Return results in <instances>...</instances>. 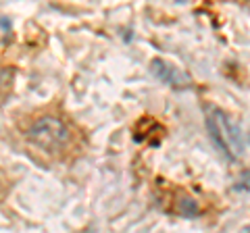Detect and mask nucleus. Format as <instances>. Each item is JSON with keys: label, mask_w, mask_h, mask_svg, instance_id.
<instances>
[{"label": "nucleus", "mask_w": 250, "mask_h": 233, "mask_svg": "<svg viewBox=\"0 0 250 233\" xmlns=\"http://www.w3.org/2000/svg\"><path fill=\"white\" fill-rule=\"evenodd\" d=\"M29 142H34L38 148L48 150V152H57L61 148H65L71 139L69 127L62 123L59 116H42L38 119L34 125L27 131Z\"/></svg>", "instance_id": "nucleus-2"}, {"label": "nucleus", "mask_w": 250, "mask_h": 233, "mask_svg": "<svg viewBox=\"0 0 250 233\" xmlns=\"http://www.w3.org/2000/svg\"><path fill=\"white\" fill-rule=\"evenodd\" d=\"M179 213H182L184 216L198 214V202L192 200V198H182V202H179Z\"/></svg>", "instance_id": "nucleus-4"}, {"label": "nucleus", "mask_w": 250, "mask_h": 233, "mask_svg": "<svg viewBox=\"0 0 250 233\" xmlns=\"http://www.w3.org/2000/svg\"><path fill=\"white\" fill-rule=\"evenodd\" d=\"M236 190L250 192V171H246V173H242V177H240L238 183H236Z\"/></svg>", "instance_id": "nucleus-5"}, {"label": "nucleus", "mask_w": 250, "mask_h": 233, "mask_svg": "<svg viewBox=\"0 0 250 233\" xmlns=\"http://www.w3.org/2000/svg\"><path fill=\"white\" fill-rule=\"evenodd\" d=\"M207 129L213 142L223 150V154L231 160L240 158L244 154V139H242V131L238 123L225 115L221 108L208 106L207 108Z\"/></svg>", "instance_id": "nucleus-1"}, {"label": "nucleus", "mask_w": 250, "mask_h": 233, "mask_svg": "<svg viewBox=\"0 0 250 233\" xmlns=\"http://www.w3.org/2000/svg\"><path fill=\"white\" fill-rule=\"evenodd\" d=\"M150 69H152L154 77H159V79H161L163 83H167L169 88L186 90V88H190V85H192L190 75H188L186 71H182L179 67L167 63V60H163V58H154L152 65H150Z\"/></svg>", "instance_id": "nucleus-3"}]
</instances>
